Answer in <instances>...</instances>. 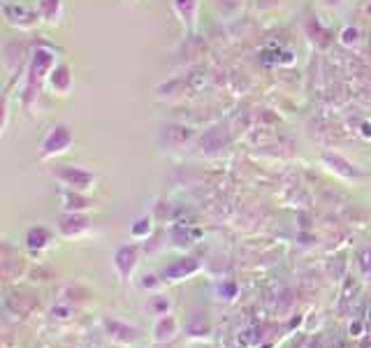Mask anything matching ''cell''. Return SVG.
Instances as JSON below:
<instances>
[{"mask_svg": "<svg viewBox=\"0 0 371 348\" xmlns=\"http://www.w3.org/2000/svg\"><path fill=\"white\" fill-rule=\"evenodd\" d=\"M56 54L51 52L49 47H35L33 54H30V61L26 65V74H23V88H21V105L23 110H33V105L40 98L42 88L47 86L51 70L56 68Z\"/></svg>", "mask_w": 371, "mask_h": 348, "instance_id": "obj_1", "label": "cell"}, {"mask_svg": "<svg viewBox=\"0 0 371 348\" xmlns=\"http://www.w3.org/2000/svg\"><path fill=\"white\" fill-rule=\"evenodd\" d=\"M72 147H74L72 125L66 123V121H59V123L51 125V128L47 130V135L42 137L37 154H40L42 161H51V158H56V156L68 154Z\"/></svg>", "mask_w": 371, "mask_h": 348, "instance_id": "obj_2", "label": "cell"}, {"mask_svg": "<svg viewBox=\"0 0 371 348\" xmlns=\"http://www.w3.org/2000/svg\"><path fill=\"white\" fill-rule=\"evenodd\" d=\"M51 176L59 183H63L68 191H77V193L88 191V188H93V183L98 181L93 172H88V170L79 165H59L51 170Z\"/></svg>", "mask_w": 371, "mask_h": 348, "instance_id": "obj_3", "label": "cell"}, {"mask_svg": "<svg viewBox=\"0 0 371 348\" xmlns=\"http://www.w3.org/2000/svg\"><path fill=\"white\" fill-rule=\"evenodd\" d=\"M3 17L10 26H14L19 30H33L35 26H40V17H37V10H30L28 5H23L21 0H5L3 3Z\"/></svg>", "mask_w": 371, "mask_h": 348, "instance_id": "obj_4", "label": "cell"}, {"mask_svg": "<svg viewBox=\"0 0 371 348\" xmlns=\"http://www.w3.org/2000/svg\"><path fill=\"white\" fill-rule=\"evenodd\" d=\"M47 88L51 91V96H59V98H68L74 91V77L68 63H56V68L49 74Z\"/></svg>", "mask_w": 371, "mask_h": 348, "instance_id": "obj_5", "label": "cell"}, {"mask_svg": "<svg viewBox=\"0 0 371 348\" xmlns=\"http://www.w3.org/2000/svg\"><path fill=\"white\" fill-rule=\"evenodd\" d=\"M172 10H174L177 19L186 28V33H195L197 14H200V0H172Z\"/></svg>", "mask_w": 371, "mask_h": 348, "instance_id": "obj_6", "label": "cell"}, {"mask_svg": "<svg viewBox=\"0 0 371 348\" xmlns=\"http://www.w3.org/2000/svg\"><path fill=\"white\" fill-rule=\"evenodd\" d=\"M35 10L44 26H59L63 12H66V3L63 0H35Z\"/></svg>", "mask_w": 371, "mask_h": 348, "instance_id": "obj_7", "label": "cell"}, {"mask_svg": "<svg viewBox=\"0 0 371 348\" xmlns=\"http://www.w3.org/2000/svg\"><path fill=\"white\" fill-rule=\"evenodd\" d=\"M323 163L328 165L330 172L343 176V179H357V176H362L360 170L355 165H350L346 158H341L339 154H323Z\"/></svg>", "mask_w": 371, "mask_h": 348, "instance_id": "obj_8", "label": "cell"}, {"mask_svg": "<svg viewBox=\"0 0 371 348\" xmlns=\"http://www.w3.org/2000/svg\"><path fill=\"white\" fill-rule=\"evenodd\" d=\"M86 225H88V221L81 216V214H68V216H63V221H61V230H63V235H68V237L81 235V232L86 230Z\"/></svg>", "mask_w": 371, "mask_h": 348, "instance_id": "obj_9", "label": "cell"}, {"mask_svg": "<svg viewBox=\"0 0 371 348\" xmlns=\"http://www.w3.org/2000/svg\"><path fill=\"white\" fill-rule=\"evenodd\" d=\"M63 202H66L63 209H66L68 214H79V212H84V209H88V200L77 191H68L63 195Z\"/></svg>", "mask_w": 371, "mask_h": 348, "instance_id": "obj_10", "label": "cell"}, {"mask_svg": "<svg viewBox=\"0 0 371 348\" xmlns=\"http://www.w3.org/2000/svg\"><path fill=\"white\" fill-rule=\"evenodd\" d=\"M26 242H28V246L30 249H42V246H47V242H49V232L44 230V227H33V230L26 235Z\"/></svg>", "mask_w": 371, "mask_h": 348, "instance_id": "obj_11", "label": "cell"}, {"mask_svg": "<svg viewBox=\"0 0 371 348\" xmlns=\"http://www.w3.org/2000/svg\"><path fill=\"white\" fill-rule=\"evenodd\" d=\"M339 37H341V44H346V47H357V44H360V30L353 26L343 28Z\"/></svg>", "mask_w": 371, "mask_h": 348, "instance_id": "obj_12", "label": "cell"}, {"mask_svg": "<svg viewBox=\"0 0 371 348\" xmlns=\"http://www.w3.org/2000/svg\"><path fill=\"white\" fill-rule=\"evenodd\" d=\"M123 3H128V5H135V3H139V0H123Z\"/></svg>", "mask_w": 371, "mask_h": 348, "instance_id": "obj_13", "label": "cell"}]
</instances>
